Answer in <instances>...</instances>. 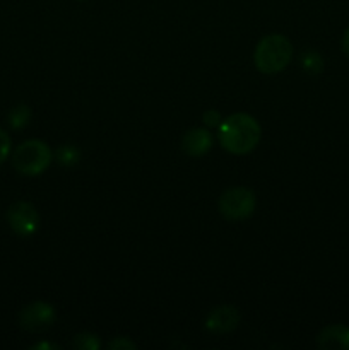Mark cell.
Returning <instances> with one entry per match:
<instances>
[{"label":"cell","instance_id":"4","mask_svg":"<svg viewBox=\"0 0 349 350\" xmlns=\"http://www.w3.org/2000/svg\"><path fill=\"white\" fill-rule=\"evenodd\" d=\"M218 207L222 217L228 221H243L255 212L257 197L245 187L229 188L219 197Z\"/></svg>","mask_w":349,"mask_h":350},{"label":"cell","instance_id":"19","mask_svg":"<svg viewBox=\"0 0 349 350\" xmlns=\"http://www.w3.org/2000/svg\"><path fill=\"white\" fill-rule=\"evenodd\" d=\"M79 2H82V0H79Z\"/></svg>","mask_w":349,"mask_h":350},{"label":"cell","instance_id":"17","mask_svg":"<svg viewBox=\"0 0 349 350\" xmlns=\"http://www.w3.org/2000/svg\"><path fill=\"white\" fill-rule=\"evenodd\" d=\"M51 350V349H60L57 344H50V342H41V344L31 345V350Z\"/></svg>","mask_w":349,"mask_h":350},{"label":"cell","instance_id":"13","mask_svg":"<svg viewBox=\"0 0 349 350\" xmlns=\"http://www.w3.org/2000/svg\"><path fill=\"white\" fill-rule=\"evenodd\" d=\"M72 345L79 350H98L101 347V340L94 334H79L72 340Z\"/></svg>","mask_w":349,"mask_h":350},{"label":"cell","instance_id":"12","mask_svg":"<svg viewBox=\"0 0 349 350\" xmlns=\"http://www.w3.org/2000/svg\"><path fill=\"white\" fill-rule=\"evenodd\" d=\"M29 120H31L29 106H27V105H17V106H14L12 109H10L9 120H7V122H9L10 129L21 130V129H24L27 123H29Z\"/></svg>","mask_w":349,"mask_h":350},{"label":"cell","instance_id":"3","mask_svg":"<svg viewBox=\"0 0 349 350\" xmlns=\"http://www.w3.org/2000/svg\"><path fill=\"white\" fill-rule=\"evenodd\" d=\"M53 152L43 140L31 139L17 146L12 154V166L24 176H40L50 167Z\"/></svg>","mask_w":349,"mask_h":350},{"label":"cell","instance_id":"14","mask_svg":"<svg viewBox=\"0 0 349 350\" xmlns=\"http://www.w3.org/2000/svg\"><path fill=\"white\" fill-rule=\"evenodd\" d=\"M202 122H204L205 129H218L222 122L221 113H219L218 109H207V111L202 115Z\"/></svg>","mask_w":349,"mask_h":350},{"label":"cell","instance_id":"9","mask_svg":"<svg viewBox=\"0 0 349 350\" xmlns=\"http://www.w3.org/2000/svg\"><path fill=\"white\" fill-rule=\"evenodd\" d=\"M317 345L324 350H349V327L331 325L318 334Z\"/></svg>","mask_w":349,"mask_h":350},{"label":"cell","instance_id":"2","mask_svg":"<svg viewBox=\"0 0 349 350\" xmlns=\"http://www.w3.org/2000/svg\"><path fill=\"white\" fill-rule=\"evenodd\" d=\"M293 58V44L284 34H267L253 51V64L262 74L272 75L289 65Z\"/></svg>","mask_w":349,"mask_h":350},{"label":"cell","instance_id":"8","mask_svg":"<svg viewBox=\"0 0 349 350\" xmlns=\"http://www.w3.org/2000/svg\"><path fill=\"white\" fill-rule=\"evenodd\" d=\"M212 144H214V135L209 132V129L197 126L185 133L183 140H181V149L187 156L202 157L211 150Z\"/></svg>","mask_w":349,"mask_h":350},{"label":"cell","instance_id":"15","mask_svg":"<svg viewBox=\"0 0 349 350\" xmlns=\"http://www.w3.org/2000/svg\"><path fill=\"white\" fill-rule=\"evenodd\" d=\"M10 146H12V142H10L9 133L0 129V164L5 163L7 157H9Z\"/></svg>","mask_w":349,"mask_h":350},{"label":"cell","instance_id":"5","mask_svg":"<svg viewBox=\"0 0 349 350\" xmlns=\"http://www.w3.org/2000/svg\"><path fill=\"white\" fill-rule=\"evenodd\" d=\"M7 222L10 229L19 236H33L40 228V214L29 202L19 200L7 211Z\"/></svg>","mask_w":349,"mask_h":350},{"label":"cell","instance_id":"18","mask_svg":"<svg viewBox=\"0 0 349 350\" xmlns=\"http://www.w3.org/2000/svg\"><path fill=\"white\" fill-rule=\"evenodd\" d=\"M341 44H342V51L349 57V27L344 31V34H342Z\"/></svg>","mask_w":349,"mask_h":350},{"label":"cell","instance_id":"10","mask_svg":"<svg viewBox=\"0 0 349 350\" xmlns=\"http://www.w3.org/2000/svg\"><path fill=\"white\" fill-rule=\"evenodd\" d=\"M55 161H57L60 166L70 167L81 161V150H79V147L74 146V144H64V146H60L55 150Z\"/></svg>","mask_w":349,"mask_h":350},{"label":"cell","instance_id":"16","mask_svg":"<svg viewBox=\"0 0 349 350\" xmlns=\"http://www.w3.org/2000/svg\"><path fill=\"white\" fill-rule=\"evenodd\" d=\"M108 349L112 350H133L137 349V345L130 340L129 337H116L113 338L112 342L108 344Z\"/></svg>","mask_w":349,"mask_h":350},{"label":"cell","instance_id":"1","mask_svg":"<svg viewBox=\"0 0 349 350\" xmlns=\"http://www.w3.org/2000/svg\"><path fill=\"white\" fill-rule=\"evenodd\" d=\"M262 129L248 113H233L218 126V140L224 150L235 156L248 154L259 146Z\"/></svg>","mask_w":349,"mask_h":350},{"label":"cell","instance_id":"11","mask_svg":"<svg viewBox=\"0 0 349 350\" xmlns=\"http://www.w3.org/2000/svg\"><path fill=\"white\" fill-rule=\"evenodd\" d=\"M301 67L307 74L317 75L324 70V58L320 53H317L315 50H307L301 53Z\"/></svg>","mask_w":349,"mask_h":350},{"label":"cell","instance_id":"7","mask_svg":"<svg viewBox=\"0 0 349 350\" xmlns=\"http://www.w3.org/2000/svg\"><path fill=\"white\" fill-rule=\"evenodd\" d=\"M240 311L235 306L222 304V306L212 308L211 313L205 318V328L211 334L224 335L235 330L240 323Z\"/></svg>","mask_w":349,"mask_h":350},{"label":"cell","instance_id":"6","mask_svg":"<svg viewBox=\"0 0 349 350\" xmlns=\"http://www.w3.org/2000/svg\"><path fill=\"white\" fill-rule=\"evenodd\" d=\"M55 308L51 304L43 303V301H36V303H31L27 306H24L19 313V323L21 328H24L26 332H44L55 323Z\"/></svg>","mask_w":349,"mask_h":350}]
</instances>
